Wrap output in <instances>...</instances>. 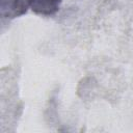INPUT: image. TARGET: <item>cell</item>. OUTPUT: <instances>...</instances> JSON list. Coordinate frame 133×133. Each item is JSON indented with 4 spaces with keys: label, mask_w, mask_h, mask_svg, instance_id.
I'll list each match as a JSON object with an SVG mask.
<instances>
[{
    "label": "cell",
    "mask_w": 133,
    "mask_h": 133,
    "mask_svg": "<svg viewBox=\"0 0 133 133\" xmlns=\"http://www.w3.org/2000/svg\"><path fill=\"white\" fill-rule=\"evenodd\" d=\"M28 6L38 15L51 16L57 12L63 0H26Z\"/></svg>",
    "instance_id": "7a4b0ae2"
},
{
    "label": "cell",
    "mask_w": 133,
    "mask_h": 133,
    "mask_svg": "<svg viewBox=\"0 0 133 133\" xmlns=\"http://www.w3.org/2000/svg\"><path fill=\"white\" fill-rule=\"evenodd\" d=\"M26 0H1V16L6 19H14L24 15L28 9Z\"/></svg>",
    "instance_id": "6da1fadb"
}]
</instances>
